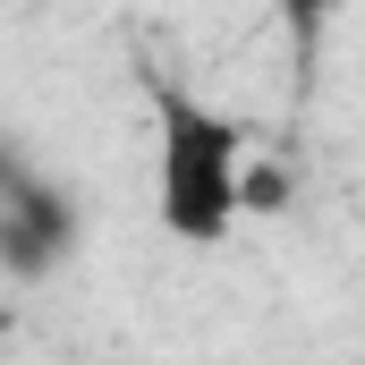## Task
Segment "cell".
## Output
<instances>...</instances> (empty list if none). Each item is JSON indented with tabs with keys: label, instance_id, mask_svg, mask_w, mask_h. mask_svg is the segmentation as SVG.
Instances as JSON below:
<instances>
[{
	"label": "cell",
	"instance_id": "cell-1",
	"mask_svg": "<svg viewBox=\"0 0 365 365\" xmlns=\"http://www.w3.org/2000/svg\"><path fill=\"white\" fill-rule=\"evenodd\" d=\"M247 128L230 110H212L204 93H187L179 77H153V212L179 247H221L247 204Z\"/></svg>",
	"mask_w": 365,
	"mask_h": 365
},
{
	"label": "cell",
	"instance_id": "cell-2",
	"mask_svg": "<svg viewBox=\"0 0 365 365\" xmlns=\"http://www.w3.org/2000/svg\"><path fill=\"white\" fill-rule=\"evenodd\" d=\"M68 238H77V212L60 204V187H43V179L0 162V264L17 280H43L68 255Z\"/></svg>",
	"mask_w": 365,
	"mask_h": 365
},
{
	"label": "cell",
	"instance_id": "cell-3",
	"mask_svg": "<svg viewBox=\"0 0 365 365\" xmlns=\"http://www.w3.org/2000/svg\"><path fill=\"white\" fill-rule=\"evenodd\" d=\"M349 17V0H272V26L289 34V51L297 60H314L323 43H331V26Z\"/></svg>",
	"mask_w": 365,
	"mask_h": 365
}]
</instances>
